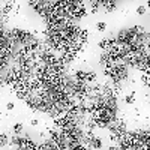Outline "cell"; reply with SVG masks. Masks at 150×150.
<instances>
[{
	"label": "cell",
	"instance_id": "obj_1",
	"mask_svg": "<svg viewBox=\"0 0 150 150\" xmlns=\"http://www.w3.org/2000/svg\"><path fill=\"white\" fill-rule=\"evenodd\" d=\"M102 147H104V141L101 137L95 134L92 138H89V149H102Z\"/></svg>",
	"mask_w": 150,
	"mask_h": 150
},
{
	"label": "cell",
	"instance_id": "obj_2",
	"mask_svg": "<svg viewBox=\"0 0 150 150\" xmlns=\"http://www.w3.org/2000/svg\"><path fill=\"white\" fill-rule=\"evenodd\" d=\"M84 81L87 84H92V83H96L98 81V74L95 71H86V78Z\"/></svg>",
	"mask_w": 150,
	"mask_h": 150
},
{
	"label": "cell",
	"instance_id": "obj_3",
	"mask_svg": "<svg viewBox=\"0 0 150 150\" xmlns=\"http://www.w3.org/2000/svg\"><path fill=\"white\" fill-rule=\"evenodd\" d=\"M11 132L12 134H23L24 132V125L21 123V122H17V123H14L12 125V128H11Z\"/></svg>",
	"mask_w": 150,
	"mask_h": 150
},
{
	"label": "cell",
	"instance_id": "obj_4",
	"mask_svg": "<svg viewBox=\"0 0 150 150\" xmlns=\"http://www.w3.org/2000/svg\"><path fill=\"white\" fill-rule=\"evenodd\" d=\"M11 144V138L6 132H0V147H6Z\"/></svg>",
	"mask_w": 150,
	"mask_h": 150
},
{
	"label": "cell",
	"instance_id": "obj_5",
	"mask_svg": "<svg viewBox=\"0 0 150 150\" xmlns=\"http://www.w3.org/2000/svg\"><path fill=\"white\" fill-rule=\"evenodd\" d=\"M135 95H137V93L132 90L131 93H128L126 96L123 98V102L126 104V105H134V104H135Z\"/></svg>",
	"mask_w": 150,
	"mask_h": 150
},
{
	"label": "cell",
	"instance_id": "obj_6",
	"mask_svg": "<svg viewBox=\"0 0 150 150\" xmlns=\"http://www.w3.org/2000/svg\"><path fill=\"white\" fill-rule=\"evenodd\" d=\"M140 81H141V86H144L146 89H149V84H150V74H147V72H141Z\"/></svg>",
	"mask_w": 150,
	"mask_h": 150
},
{
	"label": "cell",
	"instance_id": "obj_7",
	"mask_svg": "<svg viewBox=\"0 0 150 150\" xmlns=\"http://www.w3.org/2000/svg\"><path fill=\"white\" fill-rule=\"evenodd\" d=\"M96 30H98V32H105V30H107V23H105V21L96 23Z\"/></svg>",
	"mask_w": 150,
	"mask_h": 150
},
{
	"label": "cell",
	"instance_id": "obj_8",
	"mask_svg": "<svg viewBox=\"0 0 150 150\" xmlns=\"http://www.w3.org/2000/svg\"><path fill=\"white\" fill-rule=\"evenodd\" d=\"M135 12H137V15L143 17V15H146V14H147V8H146V6H138Z\"/></svg>",
	"mask_w": 150,
	"mask_h": 150
},
{
	"label": "cell",
	"instance_id": "obj_9",
	"mask_svg": "<svg viewBox=\"0 0 150 150\" xmlns=\"http://www.w3.org/2000/svg\"><path fill=\"white\" fill-rule=\"evenodd\" d=\"M30 125H32L33 128L39 126V119H38V117H32V119H30Z\"/></svg>",
	"mask_w": 150,
	"mask_h": 150
},
{
	"label": "cell",
	"instance_id": "obj_10",
	"mask_svg": "<svg viewBox=\"0 0 150 150\" xmlns=\"http://www.w3.org/2000/svg\"><path fill=\"white\" fill-rule=\"evenodd\" d=\"M14 108H15V104L14 102H8L6 104V110L8 111H14Z\"/></svg>",
	"mask_w": 150,
	"mask_h": 150
}]
</instances>
